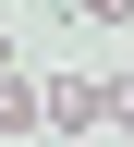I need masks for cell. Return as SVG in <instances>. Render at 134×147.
<instances>
[{"mask_svg":"<svg viewBox=\"0 0 134 147\" xmlns=\"http://www.w3.org/2000/svg\"><path fill=\"white\" fill-rule=\"evenodd\" d=\"M37 123H49V98H37L25 74H0V135H37Z\"/></svg>","mask_w":134,"mask_h":147,"instance_id":"2","label":"cell"},{"mask_svg":"<svg viewBox=\"0 0 134 147\" xmlns=\"http://www.w3.org/2000/svg\"><path fill=\"white\" fill-rule=\"evenodd\" d=\"M37 98H49V123H122V98H134V74H49V86H37Z\"/></svg>","mask_w":134,"mask_h":147,"instance_id":"1","label":"cell"},{"mask_svg":"<svg viewBox=\"0 0 134 147\" xmlns=\"http://www.w3.org/2000/svg\"><path fill=\"white\" fill-rule=\"evenodd\" d=\"M73 25H98V37H134V0H73Z\"/></svg>","mask_w":134,"mask_h":147,"instance_id":"3","label":"cell"},{"mask_svg":"<svg viewBox=\"0 0 134 147\" xmlns=\"http://www.w3.org/2000/svg\"><path fill=\"white\" fill-rule=\"evenodd\" d=\"M0 74H12V37H0Z\"/></svg>","mask_w":134,"mask_h":147,"instance_id":"4","label":"cell"}]
</instances>
